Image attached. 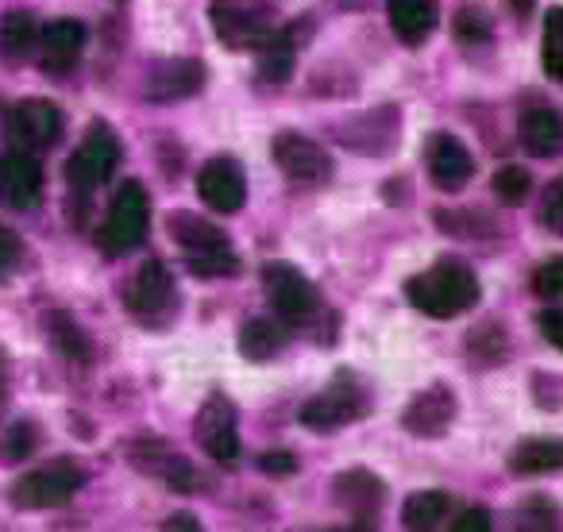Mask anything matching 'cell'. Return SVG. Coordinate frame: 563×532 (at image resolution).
<instances>
[{
	"mask_svg": "<svg viewBox=\"0 0 563 532\" xmlns=\"http://www.w3.org/2000/svg\"><path fill=\"white\" fill-rule=\"evenodd\" d=\"M43 197V170L27 151H9L0 158V204L27 212Z\"/></svg>",
	"mask_w": 563,
	"mask_h": 532,
	"instance_id": "15",
	"label": "cell"
},
{
	"mask_svg": "<svg viewBox=\"0 0 563 532\" xmlns=\"http://www.w3.org/2000/svg\"><path fill=\"white\" fill-rule=\"evenodd\" d=\"M367 409H371L367 386L344 370V375L332 378L317 398H309L306 406H301V424H306L309 432H340L344 424L367 417Z\"/></svg>",
	"mask_w": 563,
	"mask_h": 532,
	"instance_id": "3",
	"label": "cell"
},
{
	"mask_svg": "<svg viewBox=\"0 0 563 532\" xmlns=\"http://www.w3.org/2000/svg\"><path fill=\"white\" fill-rule=\"evenodd\" d=\"M32 444H35L32 424H16L12 436H9V459H24V455L32 452Z\"/></svg>",
	"mask_w": 563,
	"mask_h": 532,
	"instance_id": "38",
	"label": "cell"
},
{
	"mask_svg": "<svg viewBox=\"0 0 563 532\" xmlns=\"http://www.w3.org/2000/svg\"><path fill=\"white\" fill-rule=\"evenodd\" d=\"M205 81V66L194 63V58H166V63H155L147 70V86L143 93L151 101H181V97H194Z\"/></svg>",
	"mask_w": 563,
	"mask_h": 532,
	"instance_id": "17",
	"label": "cell"
},
{
	"mask_svg": "<svg viewBox=\"0 0 563 532\" xmlns=\"http://www.w3.org/2000/svg\"><path fill=\"white\" fill-rule=\"evenodd\" d=\"M336 532H367V529H336Z\"/></svg>",
	"mask_w": 563,
	"mask_h": 532,
	"instance_id": "43",
	"label": "cell"
},
{
	"mask_svg": "<svg viewBox=\"0 0 563 532\" xmlns=\"http://www.w3.org/2000/svg\"><path fill=\"white\" fill-rule=\"evenodd\" d=\"M544 70L563 81V9H552L544 16Z\"/></svg>",
	"mask_w": 563,
	"mask_h": 532,
	"instance_id": "29",
	"label": "cell"
},
{
	"mask_svg": "<svg viewBox=\"0 0 563 532\" xmlns=\"http://www.w3.org/2000/svg\"><path fill=\"white\" fill-rule=\"evenodd\" d=\"M128 309H132L140 321L158 324L178 309V290H174V278L158 258L143 263L135 270V278L128 282Z\"/></svg>",
	"mask_w": 563,
	"mask_h": 532,
	"instance_id": "9",
	"label": "cell"
},
{
	"mask_svg": "<svg viewBox=\"0 0 563 532\" xmlns=\"http://www.w3.org/2000/svg\"><path fill=\"white\" fill-rule=\"evenodd\" d=\"M263 70L271 74V78H286V74L294 70V47L282 40V35H274L263 47Z\"/></svg>",
	"mask_w": 563,
	"mask_h": 532,
	"instance_id": "32",
	"label": "cell"
},
{
	"mask_svg": "<svg viewBox=\"0 0 563 532\" xmlns=\"http://www.w3.org/2000/svg\"><path fill=\"white\" fill-rule=\"evenodd\" d=\"M258 467L274 470V475H290V470L298 467V459H294V455H286V452H271V455H263V459H258Z\"/></svg>",
	"mask_w": 563,
	"mask_h": 532,
	"instance_id": "39",
	"label": "cell"
},
{
	"mask_svg": "<svg viewBox=\"0 0 563 532\" xmlns=\"http://www.w3.org/2000/svg\"><path fill=\"white\" fill-rule=\"evenodd\" d=\"M120 166V140L117 132H112L109 124H89L86 140H81V147L70 155V163H66V181H70L74 193H93L101 181L112 178V170Z\"/></svg>",
	"mask_w": 563,
	"mask_h": 532,
	"instance_id": "6",
	"label": "cell"
},
{
	"mask_svg": "<svg viewBox=\"0 0 563 532\" xmlns=\"http://www.w3.org/2000/svg\"><path fill=\"white\" fill-rule=\"evenodd\" d=\"M128 459H132L135 467L143 470V475H151V478H158V483H166L170 490L194 494L197 483H201V475H197L194 463H189L186 455L174 452L170 444H163V440H140V444H132Z\"/></svg>",
	"mask_w": 563,
	"mask_h": 532,
	"instance_id": "13",
	"label": "cell"
},
{
	"mask_svg": "<svg viewBox=\"0 0 563 532\" xmlns=\"http://www.w3.org/2000/svg\"><path fill=\"white\" fill-rule=\"evenodd\" d=\"M47 332L63 355H70V359H89L86 336H81V329L66 313H47Z\"/></svg>",
	"mask_w": 563,
	"mask_h": 532,
	"instance_id": "28",
	"label": "cell"
},
{
	"mask_svg": "<svg viewBox=\"0 0 563 532\" xmlns=\"http://www.w3.org/2000/svg\"><path fill=\"white\" fill-rule=\"evenodd\" d=\"M170 232L178 240V247L186 251V263L194 275L201 278H220V275H235L240 258L232 255L224 232L209 220L194 217V212H178L170 217Z\"/></svg>",
	"mask_w": 563,
	"mask_h": 532,
	"instance_id": "2",
	"label": "cell"
},
{
	"mask_svg": "<svg viewBox=\"0 0 563 532\" xmlns=\"http://www.w3.org/2000/svg\"><path fill=\"white\" fill-rule=\"evenodd\" d=\"M20 255H24V247H20V235L12 232V228L0 224V275H9L12 266L20 263Z\"/></svg>",
	"mask_w": 563,
	"mask_h": 532,
	"instance_id": "34",
	"label": "cell"
},
{
	"mask_svg": "<svg viewBox=\"0 0 563 532\" xmlns=\"http://www.w3.org/2000/svg\"><path fill=\"white\" fill-rule=\"evenodd\" d=\"M509 4H514V12H517V16H529V12H532V4H537V0H509Z\"/></svg>",
	"mask_w": 563,
	"mask_h": 532,
	"instance_id": "41",
	"label": "cell"
},
{
	"mask_svg": "<svg viewBox=\"0 0 563 532\" xmlns=\"http://www.w3.org/2000/svg\"><path fill=\"white\" fill-rule=\"evenodd\" d=\"M4 398H9V370L0 363V406H4Z\"/></svg>",
	"mask_w": 563,
	"mask_h": 532,
	"instance_id": "42",
	"label": "cell"
},
{
	"mask_svg": "<svg viewBox=\"0 0 563 532\" xmlns=\"http://www.w3.org/2000/svg\"><path fill=\"white\" fill-rule=\"evenodd\" d=\"M9 135L16 147L24 151H43L63 135V112L51 101H20L16 109L9 112Z\"/></svg>",
	"mask_w": 563,
	"mask_h": 532,
	"instance_id": "14",
	"label": "cell"
},
{
	"mask_svg": "<svg viewBox=\"0 0 563 532\" xmlns=\"http://www.w3.org/2000/svg\"><path fill=\"white\" fill-rule=\"evenodd\" d=\"M448 509H452V498L440 490H421L413 498H406V509H401V524L406 532H437L444 524Z\"/></svg>",
	"mask_w": 563,
	"mask_h": 532,
	"instance_id": "25",
	"label": "cell"
},
{
	"mask_svg": "<svg viewBox=\"0 0 563 532\" xmlns=\"http://www.w3.org/2000/svg\"><path fill=\"white\" fill-rule=\"evenodd\" d=\"M532 290L537 298H563V255H552L532 270Z\"/></svg>",
	"mask_w": 563,
	"mask_h": 532,
	"instance_id": "31",
	"label": "cell"
},
{
	"mask_svg": "<svg viewBox=\"0 0 563 532\" xmlns=\"http://www.w3.org/2000/svg\"><path fill=\"white\" fill-rule=\"evenodd\" d=\"M540 220L552 228L555 235H563V178H555L544 189V201H540Z\"/></svg>",
	"mask_w": 563,
	"mask_h": 532,
	"instance_id": "33",
	"label": "cell"
},
{
	"mask_svg": "<svg viewBox=\"0 0 563 532\" xmlns=\"http://www.w3.org/2000/svg\"><path fill=\"white\" fill-rule=\"evenodd\" d=\"M540 332H544L548 344H555L563 352V309H548V313H540Z\"/></svg>",
	"mask_w": 563,
	"mask_h": 532,
	"instance_id": "37",
	"label": "cell"
},
{
	"mask_svg": "<svg viewBox=\"0 0 563 532\" xmlns=\"http://www.w3.org/2000/svg\"><path fill=\"white\" fill-rule=\"evenodd\" d=\"M452 421H455V394L448 390V386H429V390H421L406 406V413H401L406 432L424 436V440L444 436V432L452 429Z\"/></svg>",
	"mask_w": 563,
	"mask_h": 532,
	"instance_id": "16",
	"label": "cell"
},
{
	"mask_svg": "<svg viewBox=\"0 0 563 532\" xmlns=\"http://www.w3.org/2000/svg\"><path fill=\"white\" fill-rule=\"evenodd\" d=\"M529 189H532V178H529V170H525V166H501V170L494 174V193H498L506 204L525 201V197H529Z\"/></svg>",
	"mask_w": 563,
	"mask_h": 532,
	"instance_id": "30",
	"label": "cell"
},
{
	"mask_svg": "<svg viewBox=\"0 0 563 532\" xmlns=\"http://www.w3.org/2000/svg\"><path fill=\"white\" fill-rule=\"evenodd\" d=\"M151 224V201H147V189L140 181H124L112 197V209L104 217L101 232H97V247L104 255H128L143 243Z\"/></svg>",
	"mask_w": 563,
	"mask_h": 532,
	"instance_id": "4",
	"label": "cell"
},
{
	"mask_svg": "<svg viewBox=\"0 0 563 532\" xmlns=\"http://www.w3.org/2000/svg\"><path fill=\"white\" fill-rule=\"evenodd\" d=\"M86 483V470L70 459H55V463H43V467L27 470L24 478H16L12 486V501L20 509H55L66 506L74 494L81 490Z\"/></svg>",
	"mask_w": 563,
	"mask_h": 532,
	"instance_id": "7",
	"label": "cell"
},
{
	"mask_svg": "<svg viewBox=\"0 0 563 532\" xmlns=\"http://www.w3.org/2000/svg\"><path fill=\"white\" fill-rule=\"evenodd\" d=\"M455 35L460 40H486V16L483 9H475V24H471V9H463L460 16H455Z\"/></svg>",
	"mask_w": 563,
	"mask_h": 532,
	"instance_id": "36",
	"label": "cell"
},
{
	"mask_svg": "<svg viewBox=\"0 0 563 532\" xmlns=\"http://www.w3.org/2000/svg\"><path fill=\"white\" fill-rule=\"evenodd\" d=\"M514 532H563V513L552 498L532 494L517 506L514 513Z\"/></svg>",
	"mask_w": 563,
	"mask_h": 532,
	"instance_id": "26",
	"label": "cell"
},
{
	"mask_svg": "<svg viewBox=\"0 0 563 532\" xmlns=\"http://www.w3.org/2000/svg\"><path fill=\"white\" fill-rule=\"evenodd\" d=\"M209 12L217 40L232 51H255L274 40L271 9L258 0H212Z\"/></svg>",
	"mask_w": 563,
	"mask_h": 532,
	"instance_id": "5",
	"label": "cell"
},
{
	"mask_svg": "<svg viewBox=\"0 0 563 532\" xmlns=\"http://www.w3.org/2000/svg\"><path fill=\"white\" fill-rule=\"evenodd\" d=\"M517 140L529 155L537 158H552L563 151V117L548 104H537V109H525L521 120H517Z\"/></svg>",
	"mask_w": 563,
	"mask_h": 532,
	"instance_id": "20",
	"label": "cell"
},
{
	"mask_svg": "<svg viewBox=\"0 0 563 532\" xmlns=\"http://www.w3.org/2000/svg\"><path fill=\"white\" fill-rule=\"evenodd\" d=\"M383 494H386L383 483H378L371 470H344V475L336 478V501L360 517L375 513L378 501H383Z\"/></svg>",
	"mask_w": 563,
	"mask_h": 532,
	"instance_id": "24",
	"label": "cell"
},
{
	"mask_svg": "<svg viewBox=\"0 0 563 532\" xmlns=\"http://www.w3.org/2000/svg\"><path fill=\"white\" fill-rule=\"evenodd\" d=\"M197 193H201V201L209 204L212 212H224V217L240 212L243 201H247V178H243V166L228 155L209 158V163L197 170Z\"/></svg>",
	"mask_w": 563,
	"mask_h": 532,
	"instance_id": "12",
	"label": "cell"
},
{
	"mask_svg": "<svg viewBox=\"0 0 563 532\" xmlns=\"http://www.w3.org/2000/svg\"><path fill=\"white\" fill-rule=\"evenodd\" d=\"M452 532H494V529H490V513H486L483 506H471V509H463V513L455 517Z\"/></svg>",
	"mask_w": 563,
	"mask_h": 532,
	"instance_id": "35",
	"label": "cell"
},
{
	"mask_svg": "<svg viewBox=\"0 0 563 532\" xmlns=\"http://www.w3.org/2000/svg\"><path fill=\"white\" fill-rule=\"evenodd\" d=\"M197 444L205 447V455L217 463H235L240 459V424H235V406L224 394H212L197 413Z\"/></svg>",
	"mask_w": 563,
	"mask_h": 532,
	"instance_id": "11",
	"label": "cell"
},
{
	"mask_svg": "<svg viewBox=\"0 0 563 532\" xmlns=\"http://www.w3.org/2000/svg\"><path fill=\"white\" fill-rule=\"evenodd\" d=\"M282 344H286V329L274 321H247L240 332V352L247 355V359H271V355L282 352Z\"/></svg>",
	"mask_w": 563,
	"mask_h": 532,
	"instance_id": "27",
	"label": "cell"
},
{
	"mask_svg": "<svg viewBox=\"0 0 563 532\" xmlns=\"http://www.w3.org/2000/svg\"><path fill=\"white\" fill-rule=\"evenodd\" d=\"M406 298H409V306L421 309L424 317L448 321V317L467 313V309L478 301V278L467 263H460V258H440V263L429 266L424 275L409 278Z\"/></svg>",
	"mask_w": 563,
	"mask_h": 532,
	"instance_id": "1",
	"label": "cell"
},
{
	"mask_svg": "<svg viewBox=\"0 0 563 532\" xmlns=\"http://www.w3.org/2000/svg\"><path fill=\"white\" fill-rule=\"evenodd\" d=\"M263 286H266V298H271L274 313H278L286 324L313 321L317 309H321L317 286L290 263H266L263 266Z\"/></svg>",
	"mask_w": 563,
	"mask_h": 532,
	"instance_id": "8",
	"label": "cell"
},
{
	"mask_svg": "<svg viewBox=\"0 0 563 532\" xmlns=\"http://www.w3.org/2000/svg\"><path fill=\"white\" fill-rule=\"evenodd\" d=\"M81 47H86V24L81 20H51L40 32V63L51 74L70 70L81 58Z\"/></svg>",
	"mask_w": 563,
	"mask_h": 532,
	"instance_id": "19",
	"label": "cell"
},
{
	"mask_svg": "<svg viewBox=\"0 0 563 532\" xmlns=\"http://www.w3.org/2000/svg\"><path fill=\"white\" fill-rule=\"evenodd\" d=\"M390 24L401 43L417 47L437 27V4L432 0H390Z\"/></svg>",
	"mask_w": 563,
	"mask_h": 532,
	"instance_id": "21",
	"label": "cell"
},
{
	"mask_svg": "<svg viewBox=\"0 0 563 532\" xmlns=\"http://www.w3.org/2000/svg\"><path fill=\"white\" fill-rule=\"evenodd\" d=\"M509 467L517 475H548V470H563V436H532L521 440L509 455Z\"/></svg>",
	"mask_w": 563,
	"mask_h": 532,
	"instance_id": "22",
	"label": "cell"
},
{
	"mask_svg": "<svg viewBox=\"0 0 563 532\" xmlns=\"http://www.w3.org/2000/svg\"><path fill=\"white\" fill-rule=\"evenodd\" d=\"M158 532H205V524L197 521V517H189V513H178V517H170V521H166Z\"/></svg>",
	"mask_w": 563,
	"mask_h": 532,
	"instance_id": "40",
	"label": "cell"
},
{
	"mask_svg": "<svg viewBox=\"0 0 563 532\" xmlns=\"http://www.w3.org/2000/svg\"><path fill=\"white\" fill-rule=\"evenodd\" d=\"M278 170L286 174L290 181H301V186H317V181H329L332 174V158L321 143H313L309 135L301 132H282L274 135L271 147Z\"/></svg>",
	"mask_w": 563,
	"mask_h": 532,
	"instance_id": "10",
	"label": "cell"
},
{
	"mask_svg": "<svg viewBox=\"0 0 563 532\" xmlns=\"http://www.w3.org/2000/svg\"><path fill=\"white\" fill-rule=\"evenodd\" d=\"M40 43V24L27 9H12L0 16V58L4 63H24L27 51Z\"/></svg>",
	"mask_w": 563,
	"mask_h": 532,
	"instance_id": "23",
	"label": "cell"
},
{
	"mask_svg": "<svg viewBox=\"0 0 563 532\" xmlns=\"http://www.w3.org/2000/svg\"><path fill=\"white\" fill-rule=\"evenodd\" d=\"M429 174L444 193H460L475 174L467 147L455 135H432L429 140Z\"/></svg>",
	"mask_w": 563,
	"mask_h": 532,
	"instance_id": "18",
	"label": "cell"
}]
</instances>
